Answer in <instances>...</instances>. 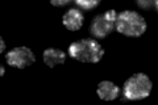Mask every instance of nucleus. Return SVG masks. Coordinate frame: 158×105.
<instances>
[{
  "mask_svg": "<svg viewBox=\"0 0 158 105\" xmlns=\"http://www.w3.org/2000/svg\"><path fill=\"white\" fill-rule=\"evenodd\" d=\"M83 21H85V16H83V13L77 8L69 9L62 17L63 25L71 32L79 30V29L83 26Z\"/></svg>",
  "mask_w": 158,
  "mask_h": 105,
  "instance_id": "423d86ee",
  "label": "nucleus"
},
{
  "mask_svg": "<svg viewBox=\"0 0 158 105\" xmlns=\"http://www.w3.org/2000/svg\"><path fill=\"white\" fill-rule=\"evenodd\" d=\"M70 57L83 63H98L104 55V49L96 39L83 38L69 46Z\"/></svg>",
  "mask_w": 158,
  "mask_h": 105,
  "instance_id": "f257e3e1",
  "label": "nucleus"
},
{
  "mask_svg": "<svg viewBox=\"0 0 158 105\" xmlns=\"http://www.w3.org/2000/svg\"><path fill=\"white\" fill-rule=\"evenodd\" d=\"M75 4L79 8L85 9V11H90V9L98 7L100 4V2L99 0H77Z\"/></svg>",
  "mask_w": 158,
  "mask_h": 105,
  "instance_id": "1a4fd4ad",
  "label": "nucleus"
},
{
  "mask_svg": "<svg viewBox=\"0 0 158 105\" xmlns=\"http://www.w3.org/2000/svg\"><path fill=\"white\" fill-rule=\"evenodd\" d=\"M115 28L118 33L127 37H140L146 32V21L138 12L135 11H124L117 14Z\"/></svg>",
  "mask_w": 158,
  "mask_h": 105,
  "instance_id": "f03ea898",
  "label": "nucleus"
},
{
  "mask_svg": "<svg viewBox=\"0 0 158 105\" xmlns=\"http://www.w3.org/2000/svg\"><path fill=\"white\" fill-rule=\"evenodd\" d=\"M116 17L117 14L115 9H108L104 13L96 14L90 25V33L95 38H106L115 29Z\"/></svg>",
  "mask_w": 158,
  "mask_h": 105,
  "instance_id": "20e7f679",
  "label": "nucleus"
},
{
  "mask_svg": "<svg viewBox=\"0 0 158 105\" xmlns=\"http://www.w3.org/2000/svg\"><path fill=\"white\" fill-rule=\"evenodd\" d=\"M65 61H66V54L59 49L50 47L44 51V63L50 68L58 66V64H63Z\"/></svg>",
  "mask_w": 158,
  "mask_h": 105,
  "instance_id": "6e6552de",
  "label": "nucleus"
},
{
  "mask_svg": "<svg viewBox=\"0 0 158 105\" xmlns=\"http://www.w3.org/2000/svg\"><path fill=\"white\" fill-rule=\"evenodd\" d=\"M98 96L104 101H112L118 97L120 95V88H118L115 83H112L110 80H103L99 83L98 86Z\"/></svg>",
  "mask_w": 158,
  "mask_h": 105,
  "instance_id": "0eeeda50",
  "label": "nucleus"
},
{
  "mask_svg": "<svg viewBox=\"0 0 158 105\" xmlns=\"http://www.w3.org/2000/svg\"><path fill=\"white\" fill-rule=\"evenodd\" d=\"M36 61L33 51L27 46H20L16 49H12L9 53L6 54V62L12 67L16 68H25L28 66H32Z\"/></svg>",
  "mask_w": 158,
  "mask_h": 105,
  "instance_id": "39448f33",
  "label": "nucleus"
},
{
  "mask_svg": "<svg viewBox=\"0 0 158 105\" xmlns=\"http://www.w3.org/2000/svg\"><path fill=\"white\" fill-rule=\"evenodd\" d=\"M152 86V80L148 75L137 72L124 83L123 95L128 100H142L150 95Z\"/></svg>",
  "mask_w": 158,
  "mask_h": 105,
  "instance_id": "7ed1b4c3",
  "label": "nucleus"
},
{
  "mask_svg": "<svg viewBox=\"0 0 158 105\" xmlns=\"http://www.w3.org/2000/svg\"><path fill=\"white\" fill-rule=\"evenodd\" d=\"M70 3H71V0H52V4L53 6H57V7H63Z\"/></svg>",
  "mask_w": 158,
  "mask_h": 105,
  "instance_id": "9b49d317",
  "label": "nucleus"
},
{
  "mask_svg": "<svg viewBox=\"0 0 158 105\" xmlns=\"http://www.w3.org/2000/svg\"><path fill=\"white\" fill-rule=\"evenodd\" d=\"M137 6L142 9H146V11H150L153 8H154L156 12L158 11V2L157 0H138Z\"/></svg>",
  "mask_w": 158,
  "mask_h": 105,
  "instance_id": "9d476101",
  "label": "nucleus"
},
{
  "mask_svg": "<svg viewBox=\"0 0 158 105\" xmlns=\"http://www.w3.org/2000/svg\"><path fill=\"white\" fill-rule=\"evenodd\" d=\"M4 49H6V42L3 38H0V53H4Z\"/></svg>",
  "mask_w": 158,
  "mask_h": 105,
  "instance_id": "f8f14e48",
  "label": "nucleus"
},
{
  "mask_svg": "<svg viewBox=\"0 0 158 105\" xmlns=\"http://www.w3.org/2000/svg\"><path fill=\"white\" fill-rule=\"evenodd\" d=\"M0 75H2V76L4 75V66H0Z\"/></svg>",
  "mask_w": 158,
  "mask_h": 105,
  "instance_id": "ddd939ff",
  "label": "nucleus"
}]
</instances>
